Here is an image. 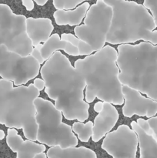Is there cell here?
Here are the masks:
<instances>
[{
    "mask_svg": "<svg viewBox=\"0 0 157 158\" xmlns=\"http://www.w3.org/2000/svg\"><path fill=\"white\" fill-rule=\"evenodd\" d=\"M45 92L55 101V107L68 120L83 122L89 118V105L86 102V82L60 51L54 52L41 68Z\"/></svg>",
    "mask_w": 157,
    "mask_h": 158,
    "instance_id": "cell-1",
    "label": "cell"
},
{
    "mask_svg": "<svg viewBox=\"0 0 157 158\" xmlns=\"http://www.w3.org/2000/svg\"><path fill=\"white\" fill-rule=\"evenodd\" d=\"M117 57L116 49L106 46L99 51L75 62L74 67L86 82L85 100L87 103L93 102L95 98L112 105L124 103L123 85L119 80Z\"/></svg>",
    "mask_w": 157,
    "mask_h": 158,
    "instance_id": "cell-2",
    "label": "cell"
},
{
    "mask_svg": "<svg viewBox=\"0 0 157 158\" xmlns=\"http://www.w3.org/2000/svg\"><path fill=\"white\" fill-rule=\"evenodd\" d=\"M117 52L122 85L157 101V45L145 42L119 45Z\"/></svg>",
    "mask_w": 157,
    "mask_h": 158,
    "instance_id": "cell-3",
    "label": "cell"
},
{
    "mask_svg": "<svg viewBox=\"0 0 157 158\" xmlns=\"http://www.w3.org/2000/svg\"><path fill=\"white\" fill-rule=\"evenodd\" d=\"M104 2L112 9L106 43L124 45L143 40L145 43L157 45V30L153 17L143 5L126 0Z\"/></svg>",
    "mask_w": 157,
    "mask_h": 158,
    "instance_id": "cell-4",
    "label": "cell"
},
{
    "mask_svg": "<svg viewBox=\"0 0 157 158\" xmlns=\"http://www.w3.org/2000/svg\"><path fill=\"white\" fill-rule=\"evenodd\" d=\"M39 91L29 84L15 86L13 83L0 79V124L9 129H22L27 140L36 141L38 125L35 100Z\"/></svg>",
    "mask_w": 157,
    "mask_h": 158,
    "instance_id": "cell-5",
    "label": "cell"
},
{
    "mask_svg": "<svg viewBox=\"0 0 157 158\" xmlns=\"http://www.w3.org/2000/svg\"><path fill=\"white\" fill-rule=\"evenodd\" d=\"M36 109L38 125L36 141L49 148L59 147L61 149L76 148L78 138L72 127L62 122V114L51 101L38 97L34 102Z\"/></svg>",
    "mask_w": 157,
    "mask_h": 158,
    "instance_id": "cell-6",
    "label": "cell"
},
{
    "mask_svg": "<svg viewBox=\"0 0 157 158\" xmlns=\"http://www.w3.org/2000/svg\"><path fill=\"white\" fill-rule=\"evenodd\" d=\"M112 9L104 0H98L87 11L83 25L75 26V35L91 46L93 52L104 47L111 26Z\"/></svg>",
    "mask_w": 157,
    "mask_h": 158,
    "instance_id": "cell-7",
    "label": "cell"
},
{
    "mask_svg": "<svg viewBox=\"0 0 157 158\" xmlns=\"http://www.w3.org/2000/svg\"><path fill=\"white\" fill-rule=\"evenodd\" d=\"M26 19L0 3V45L23 57L31 55L34 48L26 33Z\"/></svg>",
    "mask_w": 157,
    "mask_h": 158,
    "instance_id": "cell-8",
    "label": "cell"
},
{
    "mask_svg": "<svg viewBox=\"0 0 157 158\" xmlns=\"http://www.w3.org/2000/svg\"><path fill=\"white\" fill-rule=\"evenodd\" d=\"M40 64L31 55L23 57L10 52L0 45V77L13 83L15 86H23L35 78Z\"/></svg>",
    "mask_w": 157,
    "mask_h": 158,
    "instance_id": "cell-9",
    "label": "cell"
},
{
    "mask_svg": "<svg viewBox=\"0 0 157 158\" xmlns=\"http://www.w3.org/2000/svg\"><path fill=\"white\" fill-rule=\"evenodd\" d=\"M138 136L128 125H120L115 131L106 134L102 148L113 158H135Z\"/></svg>",
    "mask_w": 157,
    "mask_h": 158,
    "instance_id": "cell-10",
    "label": "cell"
},
{
    "mask_svg": "<svg viewBox=\"0 0 157 158\" xmlns=\"http://www.w3.org/2000/svg\"><path fill=\"white\" fill-rule=\"evenodd\" d=\"M122 93L124 97L123 114L126 117L134 115L152 118L157 114V101L145 97L139 91L123 86Z\"/></svg>",
    "mask_w": 157,
    "mask_h": 158,
    "instance_id": "cell-11",
    "label": "cell"
},
{
    "mask_svg": "<svg viewBox=\"0 0 157 158\" xmlns=\"http://www.w3.org/2000/svg\"><path fill=\"white\" fill-rule=\"evenodd\" d=\"M6 143L14 153H16V158H34L46 151L43 144L29 140H23L15 129L7 131Z\"/></svg>",
    "mask_w": 157,
    "mask_h": 158,
    "instance_id": "cell-12",
    "label": "cell"
},
{
    "mask_svg": "<svg viewBox=\"0 0 157 158\" xmlns=\"http://www.w3.org/2000/svg\"><path fill=\"white\" fill-rule=\"evenodd\" d=\"M118 120L119 113L116 108L111 103H103V110L94 119L92 141L97 143L106 137L115 127Z\"/></svg>",
    "mask_w": 157,
    "mask_h": 158,
    "instance_id": "cell-13",
    "label": "cell"
},
{
    "mask_svg": "<svg viewBox=\"0 0 157 158\" xmlns=\"http://www.w3.org/2000/svg\"><path fill=\"white\" fill-rule=\"evenodd\" d=\"M54 26L48 18L26 19V33L32 42L33 47L38 44H44L51 36Z\"/></svg>",
    "mask_w": 157,
    "mask_h": 158,
    "instance_id": "cell-14",
    "label": "cell"
},
{
    "mask_svg": "<svg viewBox=\"0 0 157 158\" xmlns=\"http://www.w3.org/2000/svg\"><path fill=\"white\" fill-rule=\"evenodd\" d=\"M63 50L66 53L70 56H79L78 49L69 42L64 41L60 39L58 34L54 33L51 35L49 40L43 44L41 49V54L45 62L47 61L54 52Z\"/></svg>",
    "mask_w": 157,
    "mask_h": 158,
    "instance_id": "cell-15",
    "label": "cell"
},
{
    "mask_svg": "<svg viewBox=\"0 0 157 158\" xmlns=\"http://www.w3.org/2000/svg\"><path fill=\"white\" fill-rule=\"evenodd\" d=\"M89 3L84 2L73 10H56L53 14L55 21L58 26H79L89 10Z\"/></svg>",
    "mask_w": 157,
    "mask_h": 158,
    "instance_id": "cell-16",
    "label": "cell"
},
{
    "mask_svg": "<svg viewBox=\"0 0 157 158\" xmlns=\"http://www.w3.org/2000/svg\"><path fill=\"white\" fill-rule=\"evenodd\" d=\"M131 127L138 136L140 148L139 158H157V142L152 136L146 134L136 123L132 121Z\"/></svg>",
    "mask_w": 157,
    "mask_h": 158,
    "instance_id": "cell-17",
    "label": "cell"
},
{
    "mask_svg": "<svg viewBox=\"0 0 157 158\" xmlns=\"http://www.w3.org/2000/svg\"><path fill=\"white\" fill-rule=\"evenodd\" d=\"M46 154L56 158H97L96 154L92 150L86 147L72 148L62 150L59 147H53L48 150Z\"/></svg>",
    "mask_w": 157,
    "mask_h": 158,
    "instance_id": "cell-18",
    "label": "cell"
},
{
    "mask_svg": "<svg viewBox=\"0 0 157 158\" xmlns=\"http://www.w3.org/2000/svg\"><path fill=\"white\" fill-rule=\"evenodd\" d=\"M72 131L77 134L78 140L82 142H88L93 134V123L91 121L83 123L82 122H75L72 125Z\"/></svg>",
    "mask_w": 157,
    "mask_h": 158,
    "instance_id": "cell-19",
    "label": "cell"
},
{
    "mask_svg": "<svg viewBox=\"0 0 157 158\" xmlns=\"http://www.w3.org/2000/svg\"><path fill=\"white\" fill-rule=\"evenodd\" d=\"M60 39L64 41L69 42L75 47H76L79 52V56H89L94 52L90 46L86 44L85 42L78 40L75 35H72V34L63 33L61 35Z\"/></svg>",
    "mask_w": 157,
    "mask_h": 158,
    "instance_id": "cell-20",
    "label": "cell"
},
{
    "mask_svg": "<svg viewBox=\"0 0 157 158\" xmlns=\"http://www.w3.org/2000/svg\"><path fill=\"white\" fill-rule=\"evenodd\" d=\"M85 1L82 0H54L53 6L57 10H73Z\"/></svg>",
    "mask_w": 157,
    "mask_h": 158,
    "instance_id": "cell-21",
    "label": "cell"
},
{
    "mask_svg": "<svg viewBox=\"0 0 157 158\" xmlns=\"http://www.w3.org/2000/svg\"><path fill=\"white\" fill-rule=\"evenodd\" d=\"M143 6L151 12L150 13L153 17L157 28V0H145L143 2Z\"/></svg>",
    "mask_w": 157,
    "mask_h": 158,
    "instance_id": "cell-22",
    "label": "cell"
},
{
    "mask_svg": "<svg viewBox=\"0 0 157 158\" xmlns=\"http://www.w3.org/2000/svg\"><path fill=\"white\" fill-rule=\"evenodd\" d=\"M43 44H38V46H35L33 48V50H32V53H31V56L39 63L40 65L42 64L43 63H45V60H43L42 56V54H41V49L42 47Z\"/></svg>",
    "mask_w": 157,
    "mask_h": 158,
    "instance_id": "cell-23",
    "label": "cell"
},
{
    "mask_svg": "<svg viewBox=\"0 0 157 158\" xmlns=\"http://www.w3.org/2000/svg\"><path fill=\"white\" fill-rule=\"evenodd\" d=\"M136 123L146 134H148V135L149 136H152V130H151L150 126H149L147 120H145L143 118H139L138 120H136Z\"/></svg>",
    "mask_w": 157,
    "mask_h": 158,
    "instance_id": "cell-24",
    "label": "cell"
},
{
    "mask_svg": "<svg viewBox=\"0 0 157 158\" xmlns=\"http://www.w3.org/2000/svg\"><path fill=\"white\" fill-rule=\"evenodd\" d=\"M147 122L149 123L151 130L152 131V137L157 142V117H153L152 118L148 119Z\"/></svg>",
    "mask_w": 157,
    "mask_h": 158,
    "instance_id": "cell-25",
    "label": "cell"
},
{
    "mask_svg": "<svg viewBox=\"0 0 157 158\" xmlns=\"http://www.w3.org/2000/svg\"><path fill=\"white\" fill-rule=\"evenodd\" d=\"M33 85H34V86H35V87L36 88L38 91H39V92L40 91L42 90V89L46 87V84H45L44 80H42V79H39V78L35 79Z\"/></svg>",
    "mask_w": 157,
    "mask_h": 158,
    "instance_id": "cell-26",
    "label": "cell"
},
{
    "mask_svg": "<svg viewBox=\"0 0 157 158\" xmlns=\"http://www.w3.org/2000/svg\"><path fill=\"white\" fill-rule=\"evenodd\" d=\"M22 3L25 6L26 10L28 11H32L34 9V6H35L34 2L32 0H22Z\"/></svg>",
    "mask_w": 157,
    "mask_h": 158,
    "instance_id": "cell-27",
    "label": "cell"
},
{
    "mask_svg": "<svg viewBox=\"0 0 157 158\" xmlns=\"http://www.w3.org/2000/svg\"><path fill=\"white\" fill-rule=\"evenodd\" d=\"M103 102H97V103H95V105H94V110L95 111L96 113H98V114H99L100 112H101L102 110H103Z\"/></svg>",
    "mask_w": 157,
    "mask_h": 158,
    "instance_id": "cell-28",
    "label": "cell"
},
{
    "mask_svg": "<svg viewBox=\"0 0 157 158\" xmlns=\"http://www.w3.org/2000/svg\"><path fill=\"white\" fill-rule=\"evenodd\" d=\"M35 2L36 3L38 6H43L47 3V0H35Z\"/></svg>",
    "mask_w": 157,
    "mask_h": 158,
    "instance_id": "cell-29",
    "label": "cell"
},
{
    "mask_svg": "<svg viewBox=\"0 0 157 158\" xmlns=\"http://www.w3.org/2000/svg\"><path fill=\"white\" fill-rule=\"evenodd\" d=\"M34 158H47V155L45 153H42V154H39L35 156Z\"/></svg>",
    "mask_w": 157,
    "mask_h": 158,
    "instance_id": "cell-30",
    "label": "cell"
},
{
    "mask_svg": "<svg viewBox=\"0 0 157 158\" xmlns=\"http://www.w3.org/2000/svg\"><path fill=\"white\" fill-rule=\"evenodd\" d=\"M5 136H6V134H5L4 131L0 130V140H3L5 138Z\"/></svg>",
    "mask_w": 157,
    "mask_h": 158,
    "instance_id": "cell-31",
    "label": "cell"
}]
</instances>
